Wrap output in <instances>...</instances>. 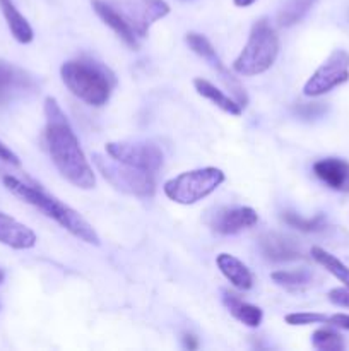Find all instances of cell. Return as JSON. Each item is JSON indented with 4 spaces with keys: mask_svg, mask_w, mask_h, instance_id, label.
I'll use <instances>...</instances> for the list:
<instances>
[{
    "mask_svg": "<svg viewBox=\"0 0 349 351\" xmlns=\"http://www.w3.org/2000/svg\"><path fill=\"white\" fill-rule=\"evenodd\" d=\"M0 160L5 161V163H9V165H14V167H19L21 165L19 156H17L14 151H10L9 147L2 143V141H0Z\"/></svg>",
    "mask_w": 349,
    "mask_h": 351,
    "instance_id": "obj_28",
    "label": "cell"
},
{
    "mask_svg": "<svg viewBox=\"0 0 349 351\" xmlns=\"http://www.w3.org/2000/svg\"><path fill=\"white\" fill-rule=\"evenodd\" d=\"M219 271L222 273V276L229 281L235 288L238 290H250L253 287V276L250 273L248 267L242 263L240 259H236L231 254H219L218 259H216Z\"/></svg>",
    "mask_w": 349,
    "mask_h": 351,
    "instance_id": "obj_16",
    "label": "cell"
},
{
    "mask_svg": "<svg viewBox=\"0 0 349 351\" xmlns=\"http://www.w3.org/2000/svg\"><path fill=\"white\" fill-rule=\"evenodd\" d=\"M328 302L334 305H337V307H342V308H349V288L344 287V288H334V290L328 291Z\"/></svg>",
    "mask_w": 349,
    "mask_h": 351,
    "instance_id": "obj_27",
    "label": "cell"
},
{
    "mask_svg": "<svg viewBox=\"0 0 349 351\" xmlns=\"http://www.w3.org/2000/svg\"><path fill=\"white\" fill-rule=\"evenodd\" d=\"M194 86H195V91L198 93L201 96H204L205 99H209V101L214 103L218 108H221L222 112L229 113V115H242L243 112V106L240 105L238 101H236L233 96H228L224 95V91H221L219 88H216L212 82L205 81V79H194Z\"/></svg>",
    "mask_w": 349,
    "mask_h": 351,
    "instance_id": "obj_18",
    "label": "cell"
},
{
    "mask_svg": "<svg viewBox=\"0 0 349 351\" xmlns=\"http://www.w3.org/2000/svg\"><path fill=\"white\" fill-rule=\"evenodd\" d=\"M91 3L99 19H101L106 26L112 27L127 47L133 48V50L139 48V36L135 34V31L132 29V26L123 19L122 14H120L108 0H92Z\"/></svg>",
    "mask_w": 349,
    "mask_h": 351,
    "instance_id": "obj_14",
    "label": "cell"
},
{
    "mask_svg": "<svg viewBox=\"0 0 349 351\" xmlns=\"http://www.w3.org/2000/svg\"><path fill=\"white\" fill-rule=\"evenodd\" d=\"M185 40H187L188 47L192 48V51H194V53H197L198 57L204 58V60L211 65V69H214V71L218 72L219 77H221V81L226 84V88L231 91L233 98H235L236 101H238L240 105L245 108L246 103H248V96H246L245 89L242 88V84H240L238 81H236L235 75H233L231 72L224 67V64L221 62V58H219L218 53H216L214 47L211 45V41H209L204 34H198V33H188Z\"/></svg>",
    "mask_w": 349,
    "mask_h": 351,
    "instance_id": "obj_11",
    "label": "cell"
},
{
    "mask_svg": "<svg viewBox=\"0 0 349 351\" xmlns=\"http://www.w3.org/2000/svg\"><path fill=\"white\" fill-rule=\"evenodd\" d=\"M224 182V173L216 167L197 168L183 171L174 178L164 182L163 191L170 201L190 206L211 195Z\"/></svg>",
    "mask_w": 349,
    "mask_h": 351,
    "instance_id": "obj_5",
    "label": "cell"
},
{
    "mask_svg": "<svg viewBox=\"0 0 349 351\" xmlns=\"http://www.w3.org/2000/svg\"><path fill=\"white\" fill-rule=\"evenodd\" d=\"M327 324L334 326V328H341L349 331V314H334L328 317Z\"/></svg>",
    "mask_w": 349,
    "mask_h": 351,
    "instance_id": "obj_29",
    "label": "cell"
},
{
    "mask_svg": "<svg viewBox=\"0 0 349 351\" xmlns=\"http://www.w3.org/2000/svg\"><path fill=\"white\" fill-rule=\"evenodd\" d=\"M0 7H2V14L3 17H5L7 26H9L12 36L23 45L31 43L34 38L33 27H31V24L27 23L26 17L16 9L12 0H0Z\"/></svg>",
    "mask_w": 349,
    "mask_h": 351,
    "instance_id": "obj_20",
    "label": "cell"
},
{
    "mask_svg": "<svg viewBox=\"0 0 349 351\" xmlns=\"http://www.w3.org/2000/svg\"><path fill=\"white\" fill-rule=\"evenodd\" d=\"M311 346L320 351H342L346 348L342 336L332 329H317L311 335Z\"/></svg>",
    "mask_w": 349,
    "mask_h": 351,
    "instance_id": "obj_24",
    "label": "cell"
},
{
    "mask_svg": "<svg viewBox=\"0 0 349 351\" xmlns=\"http://www.w3.org/2000/svg\"><path fill=\"white\" fill-rule=\"evenodd\" d=\"M349 81V51L334 50L327 60L305 82L303 95L310 98L325 95Z\"/></svg>",
    "mask_w": 349,
    "mask_h": 351,
    "instance_id": "obj_7",
    "label": "cell"
},
{
    "mask_svg": "<svg viewBox=\"0 0 349 351\" xmlns=\"http://www.w3.org/2000/svg\"><path fill=\"white\" fill-rule=\"evenodd\" d=\"M279 55V36L263 17L253 24L242 53L233 62V71L240 75H259L269 71Z\"/></svg>",
    "mask_w": 349,
    "mask_h": 351,
    "instance_id": "obj_4",
    "label": "cell"
},
{
    "mask_svg": "<svg viewBox=\"0 0 349 351\" xmlns=\"http://www.w3.org/2000/svg\"><path fill=\"white\" fill-rule=\"evenodd\" d=\"M317 0H284L277 12V24L283 27H291L300 23Z\"/></svg>",
    "mask_w": 349,
    "mask_h": 351,
    "instance_id": "obj_21",
    "label": "cell"
},
{
    "mask_svg": "<svg viewBox=\"0 0 349 351\" xmlns=\"http://www.w3.org/2000/svg\"><path fill=\"white\" fill-rule=\"evenodd\" d=\"M185 346H187V348H190V350H195L198 346L197 338H195V336H192V335H187V336H185Z\"/></svg>",
    "mask_w": 349,
    "mask_h": 351,
    "instance_id": "obj_30",
    "label": "cell"
},
{
    "mask_svg": "<svg viewBox=\"0 0 349 351\" xmlns=\"http://www.w3.org/2000/svg\"><path fill=\"white\" fill-rule=\"evenodd\" d=\"M60 75L68 91L91 106L106 105L116 82L109 69L89 58L65 62Z\"/></svg>",
    "mask_w": 349,
    "mask_h": 351,
    "instance_id": "obj_3",
    "label": "cell"
},
{
    "mask_svg": "<svg viewBox=\"0 0 349 351\" xmlns=\"http://www.w3.org/2000/svg\"><path fill=\"white\" fill-rule=\"evenodd\" d=\"M257 0H233V3H235L236 7H243V9H245V7H250Z\"/></svg>",
    "mask_w": 349,
    "mask_h": 351,
    "instance_id": "obj_31",
    "label": "cell"
},
{
    "mask_svg": "<svg viewBox=\"0 0 349 351\" xmlns=\"http://www.w3.org/2000/svg\"><path fill=\"white\" fill-rule=\"evenodd\" d=\"M29 88H33V77L27 72L9 62H0V99Z\"/></svg>",
    "mask_w": 349,
    "mask_h": 351,
    "instance_id": "obj_17",
    "label": "cell"
},
{
    "mask_svg": "<svg viewBox=\"0 0 349 351\" xmlns=\"http://www.w3.org/2000/svg\"><path fill=\"white\" fill-rule=\"evenodd\" d=\"M260 252L267 261L272 263H289L303 257V252L289 237L283 233H266L260 239Z\"/></svg>",
    "mask_w": 349,
    "mask_h": 351,
    "instance_id": "obj_12",
    "label": "cell"
},
{
    "mask_svg": "<svg viewBox=\"0 0 349 351\" xmlns=\"http://www.w3.org/2000/svg\"><path fill=\"white\" fill-rule=\"evenodd\" d=\"M283 219L293 228L300 230V232H307V233H313V232H320L324 230L325 226V218L324 215H317L313 218H303V216H298L294 213H284Z\"/></svg>",
    "mask_w": 349,
    "mask_h": 351,
    "instance_id": "obj_25",
    "label": "cell"
},
{
    "mask_svg": "<svg viewBox=\"0 0 349 351\" xmlns=\"http://www.w3.org/2000/svg\"><path fill=\"white\" fill-rule=\"evenodd\" d=\"M36 242V233L29 226L0 211V243L10 249L27 250L33 249Z\"/></svg>",
    "mask_w": 349,
    "mask_h": 351,
    "instance_id": "obj_13",
    "label": "cell"
},
{
    "mask_svg": "<svg viewBox=\"0 0 349 351\" xmlns=\"http://www.w3.org/2000/svg\"><path fill=\"white\" fill-rule=\"evenodd\" d=\"M2 180L3 185L7 187V191L12 192L14 195L23 199L27 204L40 209L44 216H48V218H51L53 221H57L62 228H65L68 233H72L75 239L82 240V242L89 243V245H99V237L98 233H96V230L92 228L75 209H72L70 206L64 204V202L58 201L57 197L47 194V192L41 191V189L24 184L19 178L10 177V175H5Z\"/></svg>",
    "mask_w": 349,
    "mask_h": 351,
    "instance_id": "obj_2",
    "label": "cell"
},
{
    "mask_svg": "<svg viewBox=\"0 0 349 351\" xmlns=\"http://www.w3.org/2000/svg\"><path fill=\"white\" fill-rule=\"evenodd\" d=\"M222 304L226 305L229 314L235 319H238V321L242 322V324H245L246 328H259V326L262 324L263 312L262 308H259L257 305L246 304V302L240 300V298L233 293H222Z\"/></svg>",
    "mask_w": 349,
    "mask_h": 351,
    "instance_id": "obj_19",
    "label": "cell"
},
{
    "mask_svg": "<svg viewBox=\"0 0 349 351\" xmlns=\"http://www.w3.org/2000/svg\"><path fill=\"white\" fill-rule=\"evenodd\" d=\"M272 281L279 287L287 288V290H298L305 288L311 283L313 274L307 269H294V271H276L272 273Z\"/></svg>",
    "mask_w": 349,
    "mask_h": 351,
    "instance_id": "obj_23",
    "label": "cell"
},
{
    "mask_svg": "<svg viewBox=\"0 0 349 351\" xmlns=\"http://www.w3.org/2000/svg\"><path fill=\"white\" fill-rule=\"evenodd\" d=\"M313 171L324 184L339 192H349V163L339 158H325L313 165Z\"/></svg>",
    "mask_w": 349,
    "mask_h": 351,
    "instance_id": "obj_15",
    "label": "cell"
},
{
    "mask_svg": "<svg viewBox=\"0 0 349 351\" xmlns=\"http://www.w3.org/2000/svg\"><path fill=\"white\" fill-rule=\"evenodd\" d=\"M44 143L51 161L65 180L82 191H89L96 185L94 171L79 144L74 129L68 123L67 115L58 101L51 96L44 99Z\"/></svg>",
    "mask_w": 349,
    "mask_h": 351,
    "instance_id": "obj_1",
    "label": "cell"
},
{
    "mask_svg": "<svg viewBox=\"0 0 349 351\" xmlns=\"http://www.w3.org/2000/svg\"><path fill=\"white\" fill-rule=\"evenodd\" d=\"M205 225L212 232L219 235H236L243 230L250 228L259 221V215L255 209L246 208V206H236V208H214L205 213Z\"/></svg>",
    "mask_w": 349,
    "mask_h": 351,
    "instance_id": "obj_10",
    "label": "cell"
},
{
    "mask_svg": "<svg viewBox=\"0 0 349 351\" xmlns=\"http://www.w3.org/2000/svg\"><path fill=\"white\" fill-rule=\"evenodd\" d=\"M123 19L132 26L139 38L147 36L149 27L156 21L170 14V5L164 0H108Z\"/></svg>",
    "mask_w": 349,
    "mask_h": 351,
    "instance_id": "obj_9",
    "label": "cell"
},
{
    "mask_svg": "<svg viewBox=\"0 0 349 351\" xmlns=\"http://www.w3.org/2000/svg\"><path fill=\"white\" fill-rule=\"evenodd\" d=\"M3 280H5V274H3V271L0 269V285L3 283Z\"/></svg>",
    "mask_w": 349,
    "mask_h": 351,
    "instance_id": "obj_32",
    "label": "cell"
},
{
    "mask_svg": "<svg viewBox=\"0 0 349 351\" xmlns=\"http://www.w3.org/2000/svg\"><path fill=\"white\" fill-rule=\"evenodd\" d=\"M106 154L113 160L122 161L130 167L156 173L164 163V154L157 144L151 141H122L106 144Z\"/></svg>",
    "mask_w": 349,
    "mask_h": 351,
    "instance_id": "obj_8",
    "label": "cell"
},
{
    "mask_svg": "<svg viewBox=\"0 0 349 351\" xmlns=\"http://www.w3.org/2000/svg\"><path fill=\"white\" fill-rule=\"evenodd\" d=\"M286 324L289 326H310V324H327L328 315L318 314V312H294L284 317Z\"/></svg>",
    "mask_w": 349,
    "mask_h": 351,
    "instance_id": "obj_26",
    "label": "cell"
},
{
    "mask_svg": "<svg viewBox=\"0 0 349 351\" xmlns=\"http://www.w3.org/2000/svg\"><path fill=\"white\" fill-rule=\"evenodd\" d=\"M311 257H313L325 271H328L332 276L337 278L344 287L349 288V267L346 266L344 263H341L337 257L332 256L327 250L320 249V247H313V249H311Z\"/></svg>",
    "mask_w": 349,
    "mask_h": 351,
    "instance_id": "obj_22",
    "label": "cell"
},
{
    "mask_svg": "<svg viewBox=\"0 0 349 351\" xmlns=\"http://www.w3.org/2000/svg\"><path fill=\"white\" fill-rule=\"evenodd\" d=\"M92 161L99 173L113 187L125 194L137 195V197H153L156 192V173L153 171L130 167V165L113 160L112 156H103L99 153L92 154Z\"/></svg>",
    "mask_w": 349,
    "mask_h": 351,
    "instance_id": "obj_6",
    "label": "cell"
}]
</instances>
